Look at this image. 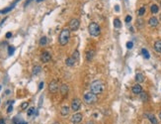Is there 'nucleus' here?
<instances>
[{
    "instance_id": "obj_32",
    "label": "nucleus",
    "mask_w": 161,
    "mask_h": 124,
    "mask_svg": "<svg viewBox=\"0 0 161 124\" xmlns=\"http://www.w3.org/2000/svg\"><path fill=\"white\" fill-rule=\"evenodd\" d=\"M133 47V43L132 42H127L126 43V48L127 49H131Z\"/></svg>"
},
{
    "instance_id": "obj_7",
    "label": "nucleus",
    "mask_w": 161,
    "mask_h": 124,
    "mask_svg": "<svg viewBox=\"0 0 161 124\" xmlns=\"http://www.w3.org/2000/svg\"><path fill=\"white\" fill-rule=\"evenodd\" d=\"M49 90L51 93H55L58 90V83L56 81H51L49 84Z\"/></svg>"
},
{
    "instance_id": "obj_27",
    "label": "nucleus",
    "mask_w": 161,
    "mask_h": 124,
    "mask_svg": "<svg viewBox=\"0 0 161 124\" xmlns=\"http://www.w3.org/2000/svg\"><path fill=\"white\" fill-rule=\"evenodd\" d=\"M144 13H145V7L142 6V7H140L138 10V16H143Z\"/></svg>"
},
{
    "instance_id": "obj_47",
    "label": "nucleus",
    "mask_w": 161,
    "mask_h": 124,
    "mask_svg": "<svg viewBox=\"0 0 161 124\" xmlns=\"http://www.w3.org/2000/svg\"><path fill=\"white\" fill-rule=\"evenodd\" d=\"M24 124H27V123H26V122H24Z\"/></svg>"
},
{
    "instance_id": "obj_13",
    "label": "nucleus",
    "mask_w": 161,
    "mask_h": 124,
    "mask_svg": "<svg viewBox=\"0 0 161 124\" xmlns=\"http://www.w3.org/2000/svg\"><path fill=\"white\" fill-rule=\"evenodd\" d=\"M145 116L148 118V120L152 123V124H157L158 122H157V119H156V117L154 116L153 114H151V113H146L145 114Z\"/></svg>"
},
{
    "instance_id": "obj_24",
    "label": "nucleus",
    "mask_w": 161,
    "mask_h": 124,
    "mask_svg": "<svg viewBox=\"0 0 161 124\" xmlns=\"http://www.w3.org/2000/svg\"><path fill=\"white\" fill-rule=\"evenodd\" d=\"M35 113H36V109H35V107H30V108L28 109L27 115H28V116H32L33 114H35Z\"/></svg>"
},
{
    "instance_id": "obj_5",
    "label": "nucleus",
    "mask_w": 161,
    "mask_h": 124,
    "mask_svg": "<svg viewBox=\"0 0 161 124\" xmlns=\"http://www.w3.org/2000/svg\"><path fill=\"white\" fill-rule=\"evenodd\" d=\"M79 26H80V21L76 18H73L69 22V30L70 31H76V30L79 29Z\"/></svg>"
},
{
    "instance_id": "obj_4",
    "label": "nucleus",
    "mask_w": 161,
    "mask_h": 124,
    "mask_svg": "<svg viewBox=\"0 0 161 124\" xmlns=\"http://www.w3.org/2000/svg\"><path fill=\"white\" fill-rule=\"evenodd\" d=\"M84 101L87 104H92V103H95L97 101V95L92 93L91 91L90 92H86L84 94Z\"/></svg>"
},
{
    "instance_id": "obj_8",
    "label": "nucleus",
    "mask_w": 161,
    "mask_h": 124,
    "mask_svg": "<svg viewBox=\"0 0 161 124\" xmlns=\"http://www.w3.org/2000/svg\"><path fill=\"white\" fill-rule=\"evenodd\" d=\"M82 118H83L82 113H75V114H73L72 117H71V122L74 123V124L80 123L82 121Z\"/></svg>"
},
{
    "instance_id": "obj_45",
    "label": "nucleus",
    "mask_w": 161,
    "mask_h": 124,
    "mask_svg": "<svg viewBox=\"0 0 161 124\" xmlns=\"http://www.w3.org/2000/svg\"><path fill=\"white\" fill-rule=\"evenodd\" d=\"M0 90H1V86H0Z\"/></svg>"
},
{
    "instance_id": "obj_25",
    "label": "nucleus",
    "mask_w": 161,
    "mask_h": 124,
    "mask_svg": "<svg viewBox=\"0 0 161 124\" xmlns=\"http://www.w3.org/2000/svg\"><path fill=\"white\" fill-rule=\"evenodd\" d=\"M141 54H142V56L145 58V59H149V53H148V51H147L146 49H142L141 50Z\"/></svg>"
},
{
    "instance_id": "obj_22",
    "label": "nucleus",
    "mask_w": 161,
    "mask_h": 124,
    "mask_svg": "<svg viewBox=\"0 0 161 124\" xmlns=\"http://www.w3.org/2000/svg\"><path fill=\"white\" fill-rule=\"evenodd\" d=\"M46 44H48V38L46 37H42L41 38V40H40V45L41 46H45Z\"/></svg>"
},
{
    "instance_id": "obj_3",
    "label": "nucleus",
    "mask_w": 161,
    "mask_h": 124,
    "mask_svg": "<svg viewBox=\"0 0 161 124\" xmlns=\"http://www.w3.org/2000/svg\"><path fill=\"white\" fill-rule=\"evenodd\" d=\"M88 31H89V34L91 36H94V37H97L100 35V32H101V29H100V26L95 23V22H92L89 24L88 26Z\"/></svg>"
},
{
    "instance_id": "obj_16",
    "label": "nucleus",
    "mask_w": 161,
    "mask_h": 124,
    "mask_svg": "<svg viewBox=\"0 0 161 124\" xmlns=\"http://www.w3.org/2000/svg\"><path fill=\"white\" fill-rule=\"evenodd\" d=\"M154 50L157 53H161V40H158L154 43Z\"/></svg>"
},
{
    "instance_id": "obj_30",
    "label": "nucleus",
    "mask_w": 161,
    "mask_h": 124,
    "mask_svg": "<svg viewBox=\"0 0 161 124\" xmlns=\"http://www.w3.org/2000/svg\"><path fill=\"white\" fill-rule=\"evenodd\" d=\"M73 58L75 59V61H77L78 59H79V52L78 51H74V53H73Z\"/></svg>"
},
{
    "instance_id": "obj_35",
    "label": "nucleus",
    "mask_w": 161,
    "mask_h": 124,
    "mask_svg": "<svg viewBox=\"0 0 161 124\" xmlns=\"http://www.w3.org/2000/svg\"><path fill=\"white\" fill-rule=\"evenodd\" d=\"M43 87H44V82L42 81V82H40V84H39V89L41 90V89H42Z\"/></svg>"
},
{
    "instance_id": "obj_11",
    "label": "nucleus",
    "mask_w": 161,
    "mask_h": 124,
    "mask_svg": "<svg viewBox=\"0 0 161 124\" xmlns=\"http://www.w3.org/2000/svg\"><path fill=\"white\" fill-rule=\"evenodd\" d=\"M131 90L135 94H140L142 92V87H141V86H139V84L137 83V84H135V86H132Z\"/></svg>"
},
{
    "instance_id": "obj_38",
    "label": "nucleus",
    "mask_w": 161,
    "mask_h": 124,
    "mask_svg": "<svg viewBox=\"0 0 161 124\" xmlns=\"http://www.w3.org/2000/svg\"><path fill=\"white\" fill-rule=\"evenodd\" d=\"M0 124H5V120L4 119H0Z\"/></svg>"
},
{
    "instance_id": "obj_2",
    "label": "nucleus",
    "mask_w": 161,
    "mask_h": 124,
    "mask_svg": "<svg viewBox=\"0 0 161 124\" xmlns=\"http://www.w3.org/2000/svg\"><path fill=\"white\" fill-rule=\"evenodd\" d=\"M69 38H70V30L68 28H64L61 30L59 34V44L61 46H65L66 44L68 43L69 41Z\"/></svg>"
},
{
    "instance_id": "obj_1",
    "label": "nucleus",
    "mask_w": 161,
    "mask_h": 124,
    "mask_svg": "<svg viewBox=\"0 0 161 124\" xmlns=\"http://www.w3.org/2000/svg\"><path fill=\"white\" fill-rule=\"evenodd\" d=\"M104 83L101 81H94L91 86H90V90L91 92L94 93V94H100L102 93L104 91Z\"/></svg>"
},
{
    "instance_id": "obj_43",
    "label": "nucleus",
    "mask_w": 161,
    "mask_h": 124,
    "mask_svg": "<svg viewBox=\"0 0 161 124\" xmlns=\"http://www.w3.org/2000/svg\"><path fill=\"white\" fill-rule=\"evenodd\" d=\"M159 118H160V119H161V112H160V113H159Z\"/></svg>"
},
{
    "instance_id": "obj_23",
    "label": "nucleus",
    "mask_w": 161,
    "mask_h": 124,
    "mask_svg": "<svg viewBox=\"0 0 161 124\" xmlns=\"http://www.w3.org/2000/svg\"><path fill=\"white\" fill-rule=\"evenodd\" d=\"M114 26H115L116 28H121L122 27V23H121L120 19H115V20H114Z\"/></svg>"
},
{
    "instance_id": "obj_40",
    "label": "nucleus",
    "mask_w": 161,
    "mask_h": 124,
    "mask_svg": "<svg viewBox=\"0 0 161 124\" xmlns=\"http://www.w3.org/2000/svg\"><path fill=\"white\" fill-rule=\"evenodd\" d=\"M6 94H7V95H8V94H10V90H8V89L6 90Z\"/></svg>"
},
{
    "instance_id": "obj_42",
    "label": "nucleus",
    "mask_w": 161,
    "mask_h": 124,
    "mask_svg": "<svg viewBox=\"0 0 161 124\" xmlns=\"http://www.w3.org/2000/svg\"><path fill=\"white\" fill-rule=\"evenodd\" d=\"M41 1H44V0H37V2H41Z\"/></svg>"
},
{
    "instance_id": "obj_14",
    "label": "nucleus",
    "mask_w": 161,
    "mask_h": 124,
    "mask_svg": "<svg viewBox=\"0 0 161 124\" xmlns=\"http://www.w3.org/2000/svg\"><path fill=\"white\" fill-rule=\"evenodd\" d=\"M75 59L73 58V57H69L67 58L65 60V64H66V66H68V67H72V66H74V64H75Z\"/></svg>"
},
{
    "instance_id": "obj_18",
    "label": "nucleus",
    "mask_w": 161,
    "mask_h": 124,
    "mask_svg": "<svg viewBox=\"0 0 161 124\" xmlns=\"http://www.w3.org/2000/svg\"><path fill=\"white\" fill-rule=\"evenodd\" d=\"M60 92H61V94L65 95L66 93L68 92V86H66V84H62V86H60Z\"/></svg>"
},
{
    "instance_id": "obj_37",
    "label": "nucleus",
    "mask_w": 161,
    "mask_h": 124,
    "mask_svg": "<svg viewBox=\"0 0 161 124\" xmlns=\"http://www.w3.org/2000/svg\"><path fill=\"white\" fill-rule=\"evenodd\" d=\"M115 10H116V11H120V7H119V5H116V6H115Z\"/></svg>"
},
{
    "instance_id": "obj_33",
    "label": "nucleus",
    "mask_w": 161,
    "mask_h": 124,
    "mask_svg": "<svg viewBox=\"0 0 161 124\" xmlns=\"http://www.w3.org/2000/svg\"><path fill=\"white\" fill-rule=\"evenodd\" d=\"M12 110H13V104H10L9 107H8V109H7V113H11Z\"/></svg>"
},
{
    "instance_id": "obj_31",
    "label": "nucleus",
    "mask_w": 161,
    "mask_h": 124,
    "mask_svg": "<svg viewBox=\"0 0 161 124\" xmlns=\"http://www.w3.org/2000/svg\"><path fill=\"white\" fill-rule=\"evenodd\" d=\"M13 122H14V124H24V122L21 121V120H19L17 117H15V118L13 119Z\"/></svg>"
},
{
    "instance_id": "obj_6",
    "label": "nucleus",
    "mask_w": 161,
    "mask_h": 124,
    "mask_svg": "<svg viewBox=\"0 0 161 124\" xmlns=\"http://www.w3.org/2000/svg\"><path fill=\"white\" fill-rule=\"evenodd\" d=\"M80 106H81V101H80L79 98H74L71 102V110L73 111H77V110L80 109Z\"/></svg>"
},
{
    "instance_id": "obj_36",
    "label": "nucleus",
    "mask_w": 161,
    "mask_h": 124,
    "mask_svg": "<svg viewBox=\"0 0 161 124\" xmlns=\"http://www.w3.org/2000/svg\"><path fill=\"white\" fill-rule=\"evenodd\" d=\"M11 37H12V33H11V32H8V33L6 34V38L9 39V38H11Z\"/></svg>"
},
{
    "instance_id": "obj_15",
    "label": "nucleus",
    "mask_w": 161,
    "mask_h": 124,
    "mask_svg": "<svg viewBox=\"0 0 161 124\" xmlns=\"http://www.w3.org/2000/svg\"><path fill=\"white\" fill-rule=\"evenodd\" d=\"M144 80H145V77H144V75H143L142 74L139 73V74H136V81L138 83L143 82Z\"/></svg>"
},
{
    "instance_id": "obj_28",
    "label": "nucleus",
    "mask_w": 161,
    "mask_h": 124,
    "mask_svg": "<svg viewBox=\"0 0 161 124\" xmlns=\"http://www.w3.org/2000/svg\"><path fill=\"white\" fill-rule=\"evenodd\" d=\"M14 51H15L14 47H11V46H10V47L8 48V54H9L10 56H12L13 54H14Z\"/></svg>"
},
{
    "instance_id": "obj_21",
    "label": "nucleus",
    "mask_w": 161,
    "mask_h": 124,
    "mask_svg": "<svg viewBox=\"0 0 161 124\" xmlns=\"http://www.w3.org/2000/svg\"><path fill=\"white\" fill-rule=\"evenodd\" d=\"M41 70H42V68L40 67V66H35L34 68H33V75H38L41 73Z\"/></svg>"
},
{
    "instance_id": "obj_34",
    "label": "nucleus",
    "mask_w": 161,
    "mask_h": 124,
    "mask_svg": "<svg viewBox=\"0 0 161 124\" xmlns=\"http://www.w3.org/2000/svg\"><path fill=\"white\" fill-rule=\"evenodd\" d=\"M131 21V16H126V23H130Z\"/></svg>"
},
{
    "instance_id": "obj_46",
    "label": "nucleus",
    "mask_w": 161,
    "mask_h": 124,
    "mask_svg": "<svg viewBox=\"0 0 161 124\" xmlns=\"http://www.w3.org/2000/svg\"><path fill=\"white\" fill-rule=\"evenodd\" d=\"M160 20H161V14H160Z\"/></svg>"
},
{
    "instance_id": "obj_19",
    "label": "nucleus",
    "mask_w": 161,
    "mask_h": 124,
    "mask_svg": "<svg viewBox=\"0 0 161 124\" xmlns=\"http://www.w3.org/2000/svg\"><path fill=\"white\" fill-rule=\"evenodd\" d=\"M94 57V51L93 50H89L88 52L86 53V59H87V61H92V59Z\"/></svg>"
},
{
    "instance_id": "obj_17",
    "label": "nucleus",
    "mask_w": 161,
    "mask_h": 124,
    "mask_svg": "<svg viewBox=\"0 0 161 124\" xmlns=\"http://www.w3.org/2000/svg\"><path fill=\"white\" fill-rule=\"evenodd\" d=\"M60 114L62 116H66L69 114V107L68 106H63L61 109H60Z\"/></svg>"
},
{
    "instance_id": "obj_48",
    "label": "nucleus",
    "mask_w": 161,
    "mask_h": 124,
    "mask_svg": "<svg viewBox=\"0 0 161 124\" xmlns=\"http://www.w3.org/2000/svg\"><path fill=\"white\" fill-rule=\"evenodd\" d=\"M160 4H161V3H160Z\"/></svg>"
},
{
    "instance_id": "obj_9",
    "label": "nucleus",
    "mask_w": 161,
    "mask_h": 124,
    "mask_svg": "<svg viewBox=\"0 0 161 124\" xmlns=\"http://www.w3.org/2000/svg\"><path fill=\"white\" fill-rule=\"evenodd\" d=\"M41 60H42L43 63H49L51 60V56L49 52H44L41 56Z\"/></svg>"
},
{
    "instance_id": "obj_20",
    "label": "nucleus",
    "mask_w": 161,
    "mask_h": 124,
    "mask_svg": "<svg viewBox=\"0 0 161 124\" xmlns=\"http://www.w3.org/2000/svg\"><path fill=\"white\" fill-rule=\"evenodd\" d=\"M150 11H151L152 14H156V13H158V11H159V7H158V5H156V4L151 5V7H150Z\"/></svg>"
},
{
    "instance_id": "obj_41",
    "label": "nucleus",
    "mask_w": 161,
    "mask_h": 124,
    "mask_svg": "<svg viewBox=\"0 0 161 124\" xmlns=\"http://www.w3.org/2000/svg\"><path fill=\"white\" fill-rule=\"evenodd\" d=\"M87 124H94L92 121H89V122H87Z\"/></svg>"
},
{
    "instance_id": "obj_44",
    "label": "nucleus",
    "mask_w": 161,
    "mask_h": 124,
    "mask_svg": "<svg viewBox=\"0 0 161 124\" xmlns=\"http://www.w3.org/2000/svg\"><path fill=\"white\" fill-rule=\"evenodd\" d=\"M53 124H59V123H57V122H55V123H53Z\"/></svg>"
},
{
    "instance_id": "obj_29",
    "label": "nucleus",
    "mask_w": 161,
    "mask_h": 124,
    "mask_svg": "<svg viewBox=\"0 0 161 124\" xmlns=\"http://www.w3.org/2000/svg\"><path fill=\"white\" fill-rule=\"evenodd\" d=\"M28 106H29V102H27V101H26V102H23V103L21 104V109H23V110H24V109H27V107H28Z\"/></svg>"
},
{
    "instance_id": "obj_39",
    "label": "nucleus",
    "mask_w": 161,
    "mask_h": 124,
    "mask_svg": "<svg viewBox=\"0 0 161 124\" xmlns=\"http://www.w3.org/2000/svg\"><path fill=\"white\" fill-rule=\"evenodd\" d=\"M31 1H32V0H28V1H26V3H25V6H27V5H28V4H29Z\"/></svg>"
},
{
    "instance_id": "obj_12",
    "label": "nucleus",
    "mask_w": 161,
    "mask_h": 124,
    "mask_svg": "<svg viewBox=\"0 0 161 124\" xmlns=\"http://www.w3.org/2000/svg\"><path fill=\"white\" fill-rule=\"evenodd\" d=\"M158 19L156 17H151L149 20H148V24L150 27H156V26L158 25Z\"/></svg>"
},
{
    "instance_id": "obj_10",
    "label": "nucleus",
    "mask_w": 161,
    "mask_h": 124,
    "mask_svg": "<svg viewBox=\"0 0 161 124\" xmlns=\"http://www.w3.org/2000/svg\"><path fill=\"white\" fill-rule=\"evenodd\" d=\"M20 1V0H16V1H14V3H13L12 5H10L9 6V7H7V8H5V9H3V10H1V11H0V14H6V13H8V12H10L13 8H14L15 7V5L18 3Z\"/></svg>"
},
{
    "instance_id": "obj_26",
    "label": "nucleus",
    "mask_w": 161,
    "mask_h": 124,
    "mask_svg": "<svg viewBox=\"0 0 161 124\" xmlns=\"http://www.w3.org/2000/svg\"><path fill=\"white\" fill-rule=\"evenodd\" d=\"M140 98H141V100L142 101H147V98H148V97H147V93L146 92H144V91H142L141 93H140Z\"/></svg>"
}]
</instances>
